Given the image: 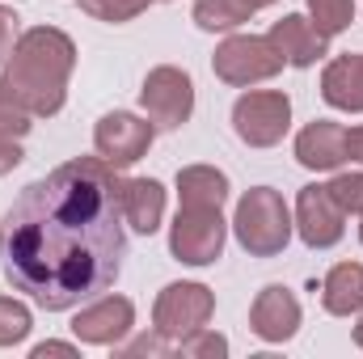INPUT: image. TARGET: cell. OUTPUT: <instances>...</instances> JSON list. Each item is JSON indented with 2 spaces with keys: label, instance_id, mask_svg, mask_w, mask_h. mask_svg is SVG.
I'll return each instance as SVG.
<instances>
[{
  "label": "cell",
  "instance_id": "obj_16",
  "mask_svg": "<svg viewBox=\"0 0 363 359\" xmlns=\"http://www.w3.org/2000/svg\"><path fill=\"white\" fill-rule=\"evenodd\" d=\"M321 97L334 110L363 114V55H338L321 72Z\"/></svg>",
  "mask_w": 363,
  "mask_h": 359
},
{
  "label": "cell",
  "instance_id": "obj_17",
  "mask_svg": "<svg viewBox=\"0 0 363 359\" xmlns=\"http://www.w3.org/2000/svg\"><path fill=\"white\" fill-rule=\"evenodd\" d=\"M321 304L334 317L363 313V263H338L321 283Z\"/></svg>",
  "mask_w": 363,
  "mask_h": 359
},
{
  "label": "cell",
  "instance_id": "obj_11",
  "mask_svg": "<svg viewBox=\"0 0 363 359\" xmlns=\"http://www.w3.org/2000/svg\"><path fill=\"white\" fill-rule=\"evenodd\" d=\"M135 326V304L127 296H97L89 309L77 313L72 334L89 347H118Z\"/></svg>",
  "mask_w": 363,
  "mask_h": 359
},
{
  "label": "cell",
  "instance_id": "obj_14",
  "mask_svg": "<svg viewBox=\"0 0 363 359\" xmlns=\"http://www.w3.org/2000/svg\"><path fill=\"white\" fill-rule=\"evenodd\" d=\"M296 161L313 174H334L347 161V127L330 118H313L296 136Z\"/></svg>",
  "mask_w": 363,
  "mask_h": 359
},
{
  "label": "cell",
  "instance_id": "obj_12",
  "mask_svg": "<svg viewBox=\"0 0 363 359\" xmlns=\"http://www.w3.org/2000/svg\"><path fill=\"white\" fill-rule=\"evenodd\" d=\"M300 317H304V309H300L296 292H287L283 283H271L258 292V300L250 309V330L262 343H287V338H296Z\"/></svg>",
  "mask_w": 363,
  "mask_h": 359
},
{
  "label": "cell",
  "instance_id": "obj_1",
  "mask_svg": "<svg viewBox=\"0 0 363 359\" xmlns=\"http://www.w3.org/2000/svg\"><path fill=\"white\" fill-rule=\"evenodd\" d=\"M4 279L38 309L64 313L101 296L127 258L118 178L101 157L30 182L0 224Z\"/></svg>",
  "mask_w": 363,
  "mask_h": 359
},
{
  "label": "cell",
  "instance_id": "obj_15",
  "mask_svg": "<svg viewBox=\"0 0 363 359\" xmlns=\"http://www.w3.org/2000/svg\"><path fill=\"white\" fill-rule=\"evenodd\" d=\"M267 38L274 43V51L283 55V64H291V68H313V64L325 55V43H330V38L313 26V17H304V13L279 17Z\"/></svg>",
  "mask_w": 363,
  "mask_h": 359
},
{
  "label": "cell",
  "instance_id": "obj_2",
  "mask_svg": "<svg viewBox=\"0 0 363 359\" xmlns=\"http://www.w3.org/2000/svg\"><path fill=\"white\" fill-rule=\"evenodd\" d=\"M77 68V43L55 26H34L4 60L0 89L34 118H51L68 101V77Z\"/></svg>",
  "mask_w": 363,
  "mask_h": 359
},
{
  "label": "cell",
  "instance_id": "obj_20",
  "mask_svg": "<svg viewBox=\"0 0 363 359\" xmlns=\"http://www.w3.org/2000/svg\"><path fill=\"white\" fill-rule=\"evenodd\" d=\"M308 17H313V26H317L325 38H334V34L351 30V21H355V0H308Z\"/></svg>",
  "mask_w": 363,
  "mask_h": 359
},
{
  "label": "cell",
  "instance_id": "obj_7",
  "mask_svg": "<svg viewBox=\"0 0 363 359\" xmlns=\"http://www.w3.org/2000/svg\"><path fill=\"white\" fill-rule=\"evenodd\" d=\"M169 254L186 267H211L224 254L220 207H178V216L169 224Z\"/></svg>",
  "mask_w": 363,
  "mask_h": 359
},
{
  "label": "cell",
  "instance_id": "obj_10",
  "mask_svg": "<svg viewBox=\"0 0 363 359\" xmlns=\"http://www.w3.org/2000/svg\"><path fill=\"white\" fill-rule=\"evenodd\" d=\"M296 233L308 250H330V245L342 241L347 211L334 203L330 186H321V182L300 186V194H296Z\"/></svg>",
  "mask_w": 363,
  "mask_h": 359
},
{
  "label": "cell",
  "instance_id": "obj_23",
  "mask_svg": "<svg viewBox=\"0 0 363 359\" xmlns=\"http://www.w3.org/2000/svg\"><path fill=\"white\" fill-rule=\"evenodd\" d=\"M178 355H186V359H224L228 355V338L203 326V330H194L190 338H182Z\"/></svg>",
  "mask_w": 363,
  "mask_h": 359
},
{
  "label": "cell",
  "instance_id": "obj_25",
  "mask_svg": "<svg viewBox=\"0 0 363 359\" xmlns=\"http://www.w3.org/2000/svg\"><path fill=\"white\" fill-rule=\"evenodd\" d=\"M30 118H34L30 110H21V106H17V101L9 97V93L0 89V131H4V136H17V140H21V136H26V131L34 127Z\"/></svg>",
  "mask_w": 363,
  "mask_h": 359
},
{
  "label": "cell",
  "instance_id": "obj_26",
  "mask_svg": "<svg viewBox=\"0 0 363 359\" xmlns=\"http://www.w3.org/2000/svg\"><path fill=\"white\" fill-rule=\"evenodd\" d=\"M174 351V343L165 338V334H140L135 343H127V347H118V355H169Z\"/></svg>",
  "mask_w": 363,
  "mask_h": 359
},
{
  "label": "cell",
  "instance_id": "obj_13",
  "mask_svg": "<svg viewBox=\"0 0 363 359\" xmlns=\"http://www.w3.org/2000/svg\"><path fill=\"white\" fill-rule=\"evenodd\" d=\"M118 211L131 233L152 237L165 220V186L157 178H118Z\"/></svg>",
  "mask_w": 363,
  "mask_h": 359
},
{
  "label": "cell",
  "instance_id": "obj_22",
  "mask_svg": "<svg viewBox=\"0 0 363 359\" xmlns=\"http://www.w3.org/2000/svg\"><path fill=\"white\" fill-rule=\"evenodd\" d=\"M152 0H81V9L97 17V21H110V26H123L131 17H140Z\"/></svg>",
  "mask_w": 363,
  "mask_h": 359
},
{
  "label": "cell",
  "instance_id": "obj_5",
  "mask_svg": "<svg viewBox=\"0 0 363 359\" xmlns=\"http://www.w3.org/2000/svg\"><path fill=\"white\" fill-rule=\"evenodd\" d=\"M291 127V97L283 89L241 93L233 106V131L250 148H274Z\"/></svg>",
  "mask_w": 363,
  "mask_h": 359
},
{
  "label": "cell",
  "instance_id": "obj_18",
  "mask_svg": "<svg viewBox=\"0 0 363 359\" xmlns=\"http://www.w3.org/2000/svg\"><path fill=\"white\" fill-rule=\"evenodd\" d=\"M228 178L216 165H186L178 170V203L182 207H224Z\"/></svg>",
  "mask_w": 363,
  "mask_h": 359
},
{
  "label": "cell",
  "instance_id": "obj_33",
  "mask_svg": "<svg viewBox=\"0 0 363 359\" xmlns=\"http://www.w3.org/2000/svg\"><path fill=\"white\" fill-rule=\"evenodd\" d=\"M359 241H363V224H359Z\"/></svg>",
  "mask_w": 363,
  "mask_h": 359
},
{
  "label": "cell",
  "instance_id": "obj_6",
  "mask_svg": "<svg viewBox=\"0 0 363 359\" xmlns=\"http://www.w3.org/2000/svg\"><path fill=\"white\" fill-rule=\"evenodd\" d=\"M211 313H216L211 287H203V283H169V287H161V296L152 304V330L165 334L178 347L182 338H190L194 330H203L211 321Z\"/></svg>",
  "mask_w": 363,
  "mask_h": 359
},
{
  "label": "cell",
  "instance_id": "obj_24",
  "mask_svg": "<svg viewBox=\"0 0 363 359\" xmlns=\"http://www.w3.org/2000/svg\"><path fill=\"white\" fill-rule=\"evenodd\" d=\"M334 203L347 211V216H363V174H338L334 182H325Z\"/></svg>",
  "mask_w": 363,
  "mask_h": 359
},
{
  "label": "cell",
  "instance_id": "obj_30",
  "mask_svg": "<svg viewBox=\"0 0 363 359\" xmlns=\"http://www.w3.org/2000/svg\"><path fill=\"white\" fill-rule=\"evenodd\" d=\"M347 161H359L363 165V127H351L347 131Z\"/></svg>",
  "mask_w": 363,
  "mask_h": 359
},
{
  "label": "cell",
  "instance_id": "obj_27",
  "mask_svg": "<svg viewBox=\"0 0 363 359\" xmlns=\"http://www.w3.org/2000/svg\"><path fill=\"white\" fill-rule=\"evenodd\" d=\"M17 38H21V34H17V13L0 4V64H4L9 55H13V47H17Z\"/></svg>",
  "mask_w": 363,
  "mask_h": 359
},
{
  "label": "cell",
  "instance_id": "obj_21",
  "mask_svg": "<svg viewBox=\"0 0 363 359\" xmlns=\"http://www.w3.org/2000/svg\"><path fill=\"white\" fill-rule=\"evenodd\" d=\"M30 326H34L30 309H26L21 300H13V296H0V347H17V343H26Z\"/></svg>",
  "mask_w": 363,
  "mask_h": 359
},
{
  "label": "cell",
  "instance_id": "obj_29",
  "mask_svg": "<svg viewBox=\"0 0 363 359\" xmlns=\"http://www.w3.org/2000/svg\"><path fill=\"white\" fill-rule=\"evenodd\" d=\"M30 355H34V359H47V355H77V347H72V343H38Z\"/></svg>",
  "mask_w": 363,
  "mask_h": 359
},
{
  "label": "cell",
  "instance_id": "obj_28",
  "mask_svg": "<svg viewBox=\"0 0 363 359\" xmlns=\"http://www.w3.org/2000/svg\"><path fill=\"white\" fill-rule=\"evenodd\" d=\"M21 157H26V153H21V144H17V136H4V131H0V178H4L9 170H17Z\"/></svg>",
  "mask_w": 363,
  "mask_h": 359
},
{
  "label": "cell",
  "instance_id": "obj_19",
  "mask_svg": "<svg viewBox=\"0 0 363 359\" xmlns=\"http://www.w3.org/2000/svg\"><path fill=\"white\" fill-rule=\"evenodd\" d=\"M254 17V9L245 0H194V26L207 34H228L237 26H245Z\"/></svg>",
  "mask_w": 363,
  "mask_h": 359
},
{
  "label": "cell",
  "instance_id": "obj_8",
  "mask_svg": "<svg viewBox=\"0 0 363 359\" xmlns=\"http://www.w3.org/2000/svg\"><path fill=\"white\" fill-rule=\"evenodd\" d=\"M140 106H144L152 127H169L174 131L182 123H190V114H194V81H190V72H182L174 64L152 68L144 77Z\"/></svg>",
  "mask_w": 363,
  "mask_h": 359
},
{
  "label": "cell",
  "instance_id": "obj_32",
  "mask_svg": "<svg viewBox=\"0 0 363 359\" xmlns=\"http://www.w3.org/2000/svg\"><path fill=\"white\" fill-rule=\"evenodd\" d=\"M355 347L363 351V313H359V326H355Z\"/></svg>",
  "mask_w": 363,
  "mask_h": 359
},
{
  "label": "cell",
  "instance_id": "obj_31",
  "mask_svg": "<svg viewBox=\"0 0 363 359\" xmlns=\"http://www.w3.org/2000/svg\"><path fill=\"white\" fill-rule=\"evenodd\" d=\"M245 4H250V9H254V13H258V9H271L274 0H245Z\"/></svg>",
  "mask_w": 363,
  "mask_h": 359
},
{
  "label": "cell",
  "instance_id": "obj_4",
  "mask_svg": "<svg viewBox=\"0 0 363 359\" xmlns=\"http://www.w3.org/2000/svg\"><path fill=\"white\" fill-rule=\"evenodd\" d=\"M211 72L224 81V85H258V81H271L283 72V55L274 51L271 38L262 34H233L216 47L211 55Z\"/></svg>",
  "mask_w": 363,
  "mask_h": 359
},
{
  "label": "cell",
  "instance_id": "obj_3",
  "mask_svg": "<svg viewBox=\"0 0 363 359\" xmlns=\"http://www.w3.org/2000/svg\"><path fill=\"white\" fill-rule=\"evenodd\" d=\"M291 228H296V220H291V211H287V203H283L279 190L254 186V190L241 194L237 216H233V233H237V241H241V250L250 258H274V254H283L287 241H291Z\"/></svg>",
  "mask_w": 363,
  "mask_h": 359
},
{
  "label": "cell",
  "instance_id": "obj_9",
  "mask_svg": "<svg viewBox=\"0 0 363 359\" xmlns=\"http://www.w3.org/2000/svg\"><path fill=\"white\" fill-rule=\"evenodd\" d=\"M152 136L157 127L131 110H114V114H101L97 127H93V148L97 157L110 165V170H127L135 165L148 148H152Z\"/></svg>",
  "mask_w": 363,
  "mask_h": 359
}]
</instances>
